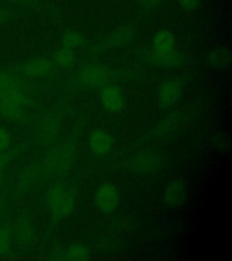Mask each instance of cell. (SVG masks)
<instances>
[{
    "label": "cell",
    "mask_w": 232,
    "mask_h": 261,
    "mask_svg": "<svg viewBox=\"0 0 232 261\" xmlns=\"http://www.w3.org/2000/svg\"><path fill=\"white\" fill-rule=\"evenodd\" d=\"M46 202L51 216L55 220H64L69 216L74 208V197L63 185L51 188L46 195Z\"/></svg>",
    "instance_id": "cell-1"
},
{
    "label": "cell",
    "mask_w": 232,
    "mask_h": 261,
    "mask_svg": "<svg viewBox=\"0 0 232 261\" xmlns=\"http://www.w3.org/2000/svg\"><path fill=\"white\" fill-rule=\"evenodd\" d=\"M166 160V156L161 151L146 150L133 156L129 167L135 173L151 174L165 167Z\"/></svg>",
    "instance_id": "cell-2"
},
{
    "label": "cell",
    "mask_w": 232,
    "mask_h": 261,
    "mask_svg": "<svg viewBox=\"0 0 232 261\" xmlns=\"http://www.w3.org/2000/svg\"><path fill=\"white\" fill-rule=\"evenodd\" d=\"M184 81L183 78L168 79L160 86L157 94V101L163 109L171 108L179 102L183 96Z\"/></svg>",
    "instance_id": "cell-3"
},
{
    "label": "cell",
    "mask_w": 232,
    "mask_h": 261,
    "mask_svg": "<svg viewBox=\"0 0 232 261\" xmlns=\"http://www.w3.org/2000/svg\"><path fill=\"white\" fill-rule=\"evenodd\" d=\"M94 203L104 213L114 212L120 203L118 188L111 182L101 184L94 194Z\"/></svg>",
    "instance_id": "cell-4"
},
{
    "label": "cell",
    "mask_w": 232,
    "mask_h": 261,
    "mask_svg": "<svg viewBox=\"0 0 232 261\" xmlns=\"http://www.w3.org/2000/svg\"><path fill=\"white\" fill-rule=\"evenodd\" d=\"M99 99L102 107L112 114L119 113L124 108L125 97L122 89L115 85H106L100 91Z\"/></svg>",
    "instance_id": "cell-5"
},
{
    "label": "cell",
    "mask_w": 232,
    "mask_h": 261,
    "mask_svg": "<svg viewBox=\"0 0 232 261\" xmlns=\"http://www.w3.org/2000/svg\"><path fill=\"white\" fill-rule=\"evenodd\" d=\"M187 195V187L184 181L182 179H173L163 191V202L168 207L178 208L185 203Z\"/></svg>",
    "instance_id": "cell-6"
},
{
    "label": "cell",
    "mask_w": 232,
    "mask_h": 261,
    "mask_svg": "<svg viewBox=\"0 0 232 261\" xmlns=\"http://www.w3.org/2000/svg\"><path fill=\"white\" fill-rule=\"evenodd\" d=\"M147 61L151 65L163 68H178L185 64L186 57L177 50L169 53H157L153 50L149 51L145 56Z\"/></svg>",
    "instance_id": "cell-7"
},
{
    "label": "cell",
    "mask_w": 232,
    "mask_h": 261,
    "mask_svg": "<svg viewBox=\"0 0 232 261\" xmlns=\"http://www.w3.org/2000/svg\"><path fill=\"white\" fill-rule=\"evenodd\" d=\"M88 144L90 150L94 155L104 156L110 152L114 146V140L106 130L95 129L90 134Z\"/></svg>",
    "instance_id": "cell-8"
},
{
    "label": "cell",
    "mask_w": 232,
    "mask_h": 261,
    "mask_svg": "<svg viewBox=\"0 0 232 261\" xmlns=\"http://www.w3.org/2000/svg\"><path fill=\"white\" fill-rule=\"evenodd\" d=\"M109 77L108 71L100 65H86L79 73V80L84 86L97 87L104 86Z\"/></svg>",
    "instance_id": "cell-9"
},
{
    "label": "cell",
    "mask_w": 232,
    "mask_h": 261,
    "mask_svg": "<svg viewBox=\"0 0 232 261\" xmlns=\"http://www.w3.org/2000/svg\"><path fill=\"white\" fill-rule=\"evenodd\" d=\"M135 37V29L131 27H122L105 37L102 40V44L107 47L124 46L129 45Z\"/></svg>",
    "instance_id": "cell-10"
},
{
    "label": "cell",
    "mask_w": 232,
    "mask_h": 261,
    "mask_svg": "<svg viewBox=\"0 0 232 261\" xmlns=\"http://www.w3.org/2000/svg\"><path fill=\"white\" fill-rule=\"evenodd\" d=\"M174 35L166 29L160 30L152 37V49L157 53H169L175 50Z\"/></svg>",
    "instance_id": "cell-11"
},
{
    "label": "cell",
    "mask_w": 232,
    "mask_h": 261,
    "mask_svg": "<svg viewBox=\"0 0 232 261\" xmlns=\"http://www.w3.org/2000/svg\"><path fill=\"white\" fill-rule=\"evenodd\" d=\"M53 68L52 62L46 58H38L25 64L23 72L25 75L31 77H39L48 74Z\"/></svg>",
    "instance_id": "cell-12"
},
{
    "label": "cell",
    "mask_w": 232,
    "mask_h": 261,
    "mask_svg": "<svg viewBox=\"0 0 232 261\" xmlns=\"http://www.w3.org/2000/svg\"><path fill=\"white\" fill-rule=\"evenodd\" d=\"M231 55L230 51L226 46H218L210 51L207 56L209 65L213 68L221 69L227 67L230 64Z\"/></svg>",
    "instance_id": "cell-13"
},
{
    "label": "cell",
    "mask_w": 232,
    "mask_h": 261,
    "mask_svg": "<svg viewBox=\"0 0 232 261\" xmlns=\"http://www.w3.org/2000/svg\"><path fill=\"white\" fill-rule=\"evenodd\" d=\"M0 101L11 102L24 107L27 103V96L21 91L20 88H9L0 91Z\"/></svg>",
    "instance_id": "cell-14"
},
{
    "label": "cell",
    "mask_w": 232,
    "mask_h": 261,
    "mask_svg": "<svg viewBox=\"0 0 232 261\" xmlns=\"http://www.w3.org/2000/svg\"><path fill=\"white\" fill-rule=\"evenodd\" d=\"M65 256L68 260L84 261L89 258L90 251L85 245L73 243L65 250Z\"/></svg>",
    "instance_id": "cell-15"
},
{
    "label": "cell",
    "mask_w": 232,
    "mask_h": 261,
    "mask_svg": "<svg viewBox=\"0 0 232 261\" xmlns=\"http://www.w3.org/2000/svg\"><path fill=\"white\" fill-rule=\"evenodd\" d=\"M85 43V37L81 33L73 30H69L63 34L62 36V46L66 48H78Z\"/></svg>",
    "instance_id": "cell-16"
},
{
    "label": "cell",
    "mask_w": 232,
    "mask_h": 261,
    "mask_svg": "<svg viewBox=\"0 0 232 261\" xmlns=\"http://www.w3.org/2000/svg\"><path fill=\"white\" fill-rule=\"evenodd\" d=\"M178 123H179L178 115L175 114H170L162 122H159V124L155 129V134L158 136L168 135L169 133H171L172 130L175 129Z\"/></svg>",
    "instance_id": "cell-17"
},
{
    "label": "cell",
    "mask_w": 232,
    "mask_h": 261,
    "mask_svg": "<svg viewBox=\"0 0 232 261\" xmlns=\"http://www.w3.org/2000/svg\"><path fill=\"white\" fill-rule=\"evenodd\" d=\"M55 60L57 62V65H60L64 68L72 66L75 60V56L73 53V50L62 46L61 48L57 50L56 56H55Z\"/></svg>",
    "instance_id": "cell-18"
},
{
    "label": "cell",
    "mask_w": 232,
    "mask_h": 261,
    "mask_svg": "<svg viewBox=\"0 0 232 261\" xmlns=\"http://www.w3.org/2000/svg\"><path fill=\"white\" fill-rule=\"evenodd\" d=\"M23 113L22 106L14 105L11 102H1L0 101V114L5 118L9 120H16L20 118Z\"/></svg>",
    "instance_id": "cell-19"
},
{
    "label": "cell",
    "mask_w": 232,
    "mask_h": 261,
    "mask_svg": "<svg viewBox=\"0 0 232 261\" xmlns=\"http://www.w3.org/2000/svg\"><path fill=\"white\" fill-rule=\"evenodd\" d=\"M9 88H20L16 78L7 73L0 72V91Z\"/></svg>",
    "instance_id": "cell-20"
},
{
    "label": "cell",
    "mask_w": 232,
    "mask_h": 261,
    "mask_svg": "<svg viewBox=\"0 0 232 261\" xmlns=\"http://www.w3.org/2000/svg\"><path fill=\"white\" fill-rule=\"evenodd\" d=\"M166 0H136L140 8L144 12H151L161 7Z\"/></svg>",
    "instance_id": "cell-21"
},
{
    "label": "cell",
    "mask_w": 232,
    "mask_h": 261,
    "mask_svg": "<svg viewBox=\"0 0 232 261\" xmlns=\"http://www.w3.org/2000/svg\"><path fill=\"white\" fill-rule=\"evenodd\" d=\"M213 144L220 151H226V148H229L230 141L228 137H226L224 133L217 134L213 139Z\"/></svg>",
    "instance_id": "cell-22"
},
{
    "label": "cell",
    "mask_w": 232,
    "mask_h": 261,
    "mask_svg": "<svg viewBox=\"0 0 232 261\" xmlns=\"http://www.w3.org/2000/svg\"><path fill=\"white\" fill-rule=\"evenodd\" d=\"M178 3L184 10L193 12L200 8V0H178Z\"/></svg>",
    "instance_id": "cell-23"
},
{
    "label": "cell",
    "mask_w": 232,
    "mask_h": 261,
    "mask_svg": "<svg viewBox=\"0 0 232 261\" xmlns=\"http://www.w3.org/2000/svg\"><path fill=\"white\" fill-rule=\"evenodd\" d=\"M8 235L9 231L8 228H0V254H4L8 251L9 247Z\"/></svg>",
    "instance_id": "cell-24"
},
{
    "label": "cell",
    "mask_w": 232,
    "mask_h": 261,
    "mask_svg": "<svg viewBox=\"0 0 232 261\" xmlns=\"http://www.w3.org/2000/svg\"><path fill=\"white\" fill-rule=\"evenodd\" d=\"M10 143V136L7 130L0 128V152L4 151Z\"/></svg>",
    "instance_id": "cell-25"
},
{
    "label": "cell",
    "mask_w": 232,
    "mask_h": 261,
    "mask_svg": "<svg viewBox=\"0 0 232 261\" xmlns=\"http://www.w3.org/2000/svg\"><path fill=\"white\" fill-rule=\"evenodd\" d=\"M8 161H9V158H8V155L0 154V175H1L2 171H4L5 168L7 167Z\"/></svg>",
    "instance_id": "cell-26"
},
{
    "label": "cell",
    "mask_w": 232,
    "mask_h": 261,
    "mask_svg": "<svg viewBox=\"0 0 232 261\" xmlns=\"http://www.w3.org/2000/svg\"><path fill=\"white\" fill-rule=\"evenodd\" d=\"M8 11L3 9V8H0V24H2L3 22L7 20V19H8Z\"/></svg>",
    "instance_id": "cell-27"
}]
</instances>
